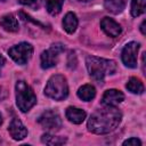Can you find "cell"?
Returning <instances> with one entry per match:
<instances>
[{
  "label": "cell",
  "mask_w": 146,
  "mask_h": 146,
  "mask_svg": "<svg viewBox=\"0 0 146 146\" xmlns=\"http://www.w3.org/2000/svg\"><path fill=\"white\" fill-rule=\"evenodd\" d=\"M122 119V113L116 106H104L91 114L88 120V130L92 133L105 135L117 128Z\"/></svg>",
  "instance_id": "cell-1"
},
{
  "label": "cell",
  "mask_w": 146,
  "mask_h": 146,
  "mask_svg": "<svg viewBox=\"0 0 146 146\" xmlns=\"http://www.w3.org/2000/svg\"><path fill=\"white\" fill-rule=\"evenodd\" d=\"M86 65L89 75L98 82H103L106 75L114 74L116 71V63L113 59L96 56H88L86 58Z\"/></svg>",
  "instance_id": "cell-2"
},
{
  "label": "cell",
  "mask_w": 146,
  "mask_h": 146,
  "mask_svg": "<svg viewBox=\"0 0 146 146\" xmlns=\"http://www.w3.org/2000/svg\"><path fill=\"white\" fill-rule=\"evenodd\" d=\"M44 94L46 96L55 100L65 99L68 95V86L66 78L62 74L52 75L44 87Z\"/></svg>",
  "instance_id": "cell-3"
},
{
  "label": "cell",
  "mask_w": 146,
  "mask_h": 146,
  "mask_svg": "<svg viewBox=\"0 0 146 146\" xmlns=\"http://www.w3.org/2000/svg\"><path fill=\"white\" fill-rule=\"evenodd\" d=\"M16 90V104L22 112L30 111L36 103V96L33 89L25 81H17L15 86Z\"/></svg>",
  "instance_id": "cell-4"
},
{
  "label": "cell",
  "mask_w": 146,
  "mask_h": 146,
  "mask_svg": "<svg viewBox=\"0 0 146 146\" xmlns=\"http://www.w3.org/2000/svg\"><path fill=\"white\" fill-rule=\"evenodd\" d=\"M9 56L14 62L19 65H24L29 62L33 54V47L27 42H21L8 50Z\"/></svg>",
  "instance_id": "cell-5"
},
{
  "label": "cell",
  "mask_w": 146,
  "mask_h": 146,
  "mask_svg": "<svg viewBox=\"0 0 146 146\" xmlns=\"http://www.w3.org/2000/svg\"><path fill=\"white\" fill-rule=\"evenodd\" d=\"M38 122L43 129L49 130V131L59 130V128L62 127V119H60L59 114L51 110L43 112L38 117Z\"/></svg>",
  "instance_id": "cell-6"
},
{
  "label": "cell",
  "mask_w": 146,
  "mask_h": 146,
  "mask_svg": "<svg viewBox=\"0 0 146 146\" xmlns=\"http://www.w3.org/2000/svg\"><path fill=\"white\" fill-rule=\"evenodd\" d=\"M64 51V46L62 43H54L49 49L44 50L41 54V67L50 68L57 64L59 54Z\"/></svg>",
  "instance_id": "cell-7"
},
{
  "label": "cell",
  "mask_w": 146,
  "mask_h": 146,
  "mask_svg": "<svg viewBox=\"0 0 146 146\" xmlns=\"http://www.w3.org/2000/svg\"><path fill=\"white\" fill-rule=\"evenodd\" d=\"M139 46L140 44L135 41H131L124 46V48L122 49V52H121V57H122V62L125 66H128L130 68L137 67V55H138Z\"/></svg>",
  "instance_id": "cell-8"
},
{
  "label": "cell",
  "mask_w": 146,
  "mask_h": 146,
  "mask_svg": "<svg viewBox=\"0 0 146 146\" xmlns=\"http://www.w3.org/2000/svg\"><path fill=\"white\" fill-rule=\"evenodd\" d=\"M100 27L105 32V34H107L111 38H116L122 32V29H121L120 24L117 22H115L113 18H110V17H104L100 21Z\"/></svg>",
  "instance_id": "cell-9"
},
{
  "label": "cell",
  "mask_w": 146,
  "mask_h": 146,
  "mask_svg": "<svg viewBox=\"0 0 146 146\" xmlns=\"http://www.w3.org/2000/svg\"><path fill=\"white\" fill-rule=\"evenodd\" d=\"M8 131L15 140H22L27 136V129L22 123V121L17 117H14L11 120L9 128H8Z\"/></svg>",
  "instance_id": "cell-10"
},
{
  "label": "cell",
  "mask_w": 146,
  "mask_h": 146,
  "mask_svg": "<svg viewBox=\"0 0 146 146\" xmlns=\"http://www.w3.org/2000/svg\"><path fill=\"white\" fill-rule=\"evenodd\" d=\"M124 95L116 89H108L104 92L102 97V104L104 106H116L121 102H123Z\"/></svg>",
  "instance_id": "cell-11"
},
{
  "label": "cell",
  "mask_w": 146,
  "mask_h": 146,
  "mask_svg": "<svg viewBox=\"0 0 146 146\" xmlns=\"http://www.w3.org/2000/svg\"><path fill=\"white\" fill-rule=\"evenodd\" d=\"M65 115L66 117L68 119L70 122L72 123H75V124H80L83 122V120L86 119L87 114L81 108H78V107H73V106H70L67 107L66 112H65Z\"/></svg>",
  "instance_id": "cell-12"
},
{
  "label": "cell",
  "mask_w": 146,
  "mask_h": 146,
  "mask_svg": "<svg viewBox=\"0 0 146 146\" xmlns=\"http://www.w3.org/2000/svg\"><path fill=\"white\" fill-rule=\"evenodd\" d=\"M0 26L8 32H17L19 29L18 21L13 14H6L0 18Z\"/></svg>",
  "instance_id": "cell-13"
},
{
  "label": "cell",
  "mask_w": 146,
  "mask_h": 146,
  "mask_svg": "<svg viewBox=\"0 0 146 146\" xmlns=\"http://www.w3.org/2000/svg\"><path fill=\"white\" fill-rule=\"evenodd\" d=\"M78 24H79V21H78V17L74 13L70 11L65 15V17L63 19V27L67 33L71 34L73 32H75V30L78 27Z\"/></svg>",
  "instance_id": "cell-14"
},
{
  "label": "cell",
  "mask_w": 146,
  "mask_h": 146,
  "mask_svg": "<svg viewBox=\"0 0 146 146\" xmlns=\"http://www.w3.org/2000/svg\"><path fill=\"white\" fill-rule=\"evenodd\" d=\"M127 5V0H104L106 10L112 14H120Z\"/></svg>",
  "instance_id": "cell-15"
},
{
  "label": "cell",
  "mask_w": 146,
  "mask_h": 146,
  "mask_svg": "<svg viewBox=\"0 0 146 146\" xmlns=\"http://www.w3.org/2000/svg\"><path fill=\"white\" fill-rule=\"evenodd\" d=\"M96 96V89L91 84H83L78 90V97L84 102H89L94 99Z\"/></svg>",
  "instance_id": "cell-16"
},
{
  "label": "cell",
  "mask_w": 146,
  "mask_h": 146,
  "mask_svg": "<svg viewBox=\"0 0 146 146\" xmlns=\"http://www.w3.org/2000/svg\"><path fill=\"white\" fill-rule=\"evenodd\" d=\"M127 89L132 92V94H137V95H140L144 92V84L143 82L138 79V78H135V76H131L129 79V81L127 82L125 84Z\"/></svg>",
  "instance_id": "cell-17"
},
{
  "label": "cell",
  "mask_w": 146,
  "mask_h": 146,
  "mask_svg": "<svg viewBox=\"0 0 146 146\" xmlns=\"http://www.w3.org/2000/svg\"><path fill=\"white\" fill-rule=\"evenodd\" d=\"M146 0H131V15L133 17H138L145 13Z\"/></svg>",
  "instance_id": "cell-18"
},
{
  "label": "cell",
  "mask_w": 146,
  "mask_h": 146,
  "mask_svg": "<svg viewBox=\"0 0 146 146\" xmlns=\"http://www.w3.org/2000/svg\"><path fill=\"white\" fill-rule=\"evenodd\" d=\"M41 141H42L43 144H47V145L56 146V145H63V144H65V143H66V138L52 136V135H50V133H44V135H42V137H41Z\"/></svg>",
  "instance_id": "cell-19"
},
{
  "label": "cell",
  "mask_w": 146,
  "mask_h": 146,
  "mask_svg": "<svg viewBox=\"0 0 146 146\" xmlns=\"http://www.w3.org/2000/svg\"><path fill=\"white\" fill-rule=\"evenodd\" d=\"M64 0H46V8L50 15H57L60 13Z\"/></svg>",
  "instance_id": "cell-20"
},
{
  "label": "cell",
  "mask_w": 146,
  "mask_h": 146,
  "mask_svg": "<svg viewBox=\"0 0 146 146\" xmlns=\"http://www.w3.org/2000/svg\"><path fill=\"white\" fill-rule=\"evenodd\" d=\"M18 2L32 9H39L41 6V0H18Z\"/></svg>",
  "instance_id": "cell-21"
},
{
  "label": "cell",
  "mask_w": 146,
  "mask_h": 146,
  "mask_svg": "<svg viewBox=\"0 0 146 146\" xmlns=\"http://www.w3.org/2000/svg\"><path fill=\"white\" fill-rule=\"evenodd\" d=\"M122 145H124V146L125 145H128V146H140L141 145V141L138 138H136V137H131V138L124 140L122 143Z\"/></svg>",
  "instance_id": "cell-22"
},
{
  "label": "cell",
  "mask_w": 146,
  "mask_h": 146,
  "mask_svg": "<svg viewBox=\"0 0 146 146\" xmlns=\"http://www.w3.org/2000/svg\"><path fill=\"white\" fill-rule=\"evenodd\" d=\"M5 63H6V59H5V57H3L2 55H0V74H1V68L3 67Z\"/></svg>",
  "instance_id": "cell-23"
},
{
  "label": "cell",
  "mask_w": 146,
  "mask_h": 146,
  "mask_svg": "<svg viewBox=\"0 0 146 146\" xmlns=\"http://www.w3.org/2000/svg\"><path fill=\"white\" fill-rule=\"evenodd\" d=\"M5 97H6V92H5V90H3V89L0 87V102H1V100H2Z\"/></svg>",
  "instance_id": "cell-24"
},
{
  "label": "cell",
  "mask_w": 146,
  "mask_h": 146,
  "mask_svg": "<svg viewBox=\"0 0 146 146\" xmlns=\"http://www.w3.org/2000/svg\"><path fill=\"white\" fill-rule=\"evenodd\" d=\"M145 21H143V23H141V25H140V31H141V33L143 34H145L146 33V31H145Z\"/></svg>",
  "instance_id": "cell-25"
},
{
  "label": "cell",
  "mask_w": 146,
  "mask_h": 146,
  "mask_svg": "<svg viewBox=\"0 0 146 146\" xmlns=\"http://www.w3.org/2000/svg\"><path fill=\"white\" fill-rule=\"evenodd\" d=\"M1 123H2V115L0 114V125H1Z\"/></svg>",
  "instance_id": "cell-26"
},
{
  "label": "cell",
  "mask_w": 146,
  "mask_h": 146,
  "mask_svg": "<svg viewBox=\"0 0 146 146\" xmlns=\"http://www.w3.org/2000/svg\"><path fill=\"white\" fill-rule=\"evenodd\" d=\"M80 1H89V0H80Z\"/></svg>",
  "instance_id": "cell-27"
}]
</instances>
